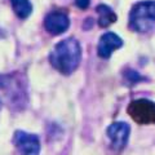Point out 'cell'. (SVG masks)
Instances as JSON below:
<instances>
[{
	"label": "cell",
	"instance_id": "cell-1",
	"mask_svg": "<svg viewBox=\"0 0 155 155\" xmlns=\"http://www.w3.org/2000/svg\"><path fill=\"white\" fill-rule=\"evenodd\" d=\"M81 60V47L74 38L64 39L57 43L49 53L51 65L64 75L72 74Z\"/></svg>",
	"mask_w": 155,
	"mask_h": 155
},
{
	"label": "cell",
	"instance_id": "cell-4",
	"mask_svg": "<svg viewBox=\"0 0 155 155\" xmlns=\"http://www.w3.org/2000/svg\"><path fill=\"white\" fill-rule=\"evenodd\" d=\"M128 114L137 124H154L155 123V102L146 98H138L128 105Z\"/></svg>",
	"mask_w": 155,
	"mask_h": 155
},
{
	"label": "cell",
	"instance_id": "cell-13",
	"mask_svg": "<svg viewBox=\"0 0 155 155\" xmlns=\"http://www.w3.org/2000/svg\"><path fill=\"white\" fill-rule=\"evenodd\" d=\"M0 109H2V100H0Z\"/></svg>",
	"mask_w": 155,
	"mask_h": 155
},
{
	"label": "cell",
	"instance_id": "cell-3",
	"mask_svg": "<svg viewBox=\"0 0 155 155\" xmlns=\"http://www.w3.org/2000/svg\"><path fill=\"white\" fill-rule=\"evenodd\" d=\"M0 91L4 93L9 104V107L22 109L27 102V94L25 84L22 83L19 74L0 75Z\"/></svg>",
	"mask_w": 155,
	"mask_h": 155
},
{
	"label": "cell",
	"instance_id": "cell-8",
	"mask_svg": "<svg viewBox=\"0 0 155 155\" xmlns=\"http://www.w3.org/2000/svg\"><path fill=\"white\" fill-rule=\"evenodd\" d=\"M122 38L118 36L114 32H106L100 38L98 47H97V53L101 58H110L113 52L123 47Z\"/></svg>",
	"mask_w": 155,
	"mask_h": 155
},
{
	"label": "cell",
	"instance_id": "cell-5",
	"mask_svg": "<svg viewBox=\"0 0 155 155\" xmlns=\"http://www.w3.org/2000/svg\"><path fill=\"white\" fill-rule=\"evenodd\" d=\"M13 143L21 155H39L40 153V141L36 134L16 130L13 136Z\"/></svg>",
	"mask_w": 155,
	"mask_h": 155
},
{
	"label": "cell",
	"instance_id": "cell-12",
	"mask_svg": "<svg viewBox=\"0 0 155 155\" xmlns=\"http://www.w3.org/2000/svg\"><path fill=\"white\" fill-rule=\"evenodd\" d=\"M75 4L78 8L80 9H87L91 4V0H75Z\"/></svg>",
	"mask_w": 155,
	"mask_h": 155
},
{
	"label": "cell",
	"instance_id": "cell-10",
	"mask_svg": "<svg viewBox=\"0 0 155 155\" xmlns=\"http://www.w3.org/2000/svg\"><path fill=\"white\" fill-rule=\"evenodd\" d=\"M12 8L18 18L25 19L32 13V4L30 0H11Z\"/></svg>",
	"mask_w": 155,
	"mask_h": 155
},
{
	"label": "cell",
	"instance_id": "cell-9",
	"mask_svg": "<svg viewBox=\"0 0 155 155\" xmlns=\"http://www.w3.org/2000/svg\"><path fill=\"white\" fill-rule=\"evenodd\" d=\"M97 13H98V25L100 27H109L116 22V14L109 5L106 4H100L96 8Z\"/></svg>",
	"mask_w": 155,
	"mask_h": 155
},
{
	"label": "cell",
	"instance_id": "cell-11",
	"mask_svg": "<svg viewBox=\"0 0 155 155\" xmlns=\"http://www.w3.org/2000/svg\"><path fill=\"white\" fill-rule=\"evenodd\" d=\"M125 76H127V80L130 84H136L140 80H143V78L136 71H127L125 72Z\"/></svg>",
	"mask_w": 155,
	"mask_h": 155
},
{
	"label": "cell",
	"instance_id": "cell-7",
	"mask_svg": "<svg viewBox=\"0 0 155 155\" xmlns=\"http://www.w3.org/2000/svg\"><path fill=\"white\" fill-rule=\"evenodd\" d=\"M70 26L69 16L62 11H54L48 13L44 18V27L45 30L52 35H61L65 32Z\"/></svg>",
	"mask_w": 155,
	"mask_h": 155
},
{
	"label": "cell",
	"instance_id": "cell-6",
	"mask_svg": "<svg viewBox=\"0 0 155 155\" xmlns=\"http://www.w3.org/2000/svg\"><path fill=\"white\" fill-rule=\"evenodd\" d=\"M129 133H130V127L128 123L124 122H115L113 124L109 125L106 134L110 140L111 147L116 151L123 150L128 143V138H129Z\"/></svg>",
	"mask_w": 155,
	"mask_h": 155
},
{
	"label": "cell",
	"instance_id": "cell-2",
	"mask_svg": "<svg viewBox=\"0 0 155 155\" xmlns=\"http://www.w3.org/2000/svg\"><path fill=\"white\" fill-rule=\"evenodd\" d=\"M155 26V0L136 3L129 13V27L136 32H147Z\"/></svg>",
	"mask_w": 155,
	"mask_h": 155
}]
</instances>
